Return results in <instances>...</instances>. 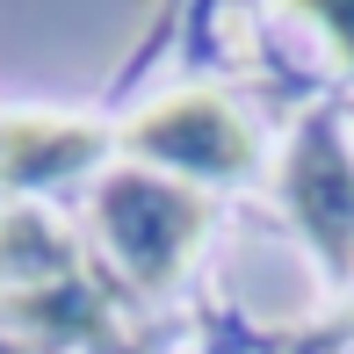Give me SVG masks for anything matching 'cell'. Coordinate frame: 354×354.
Returning <instances> with one entry per match:
<instances>
[{
    "label": "cell",
    "instance_id": "6da1fadb",
    "mask_svg": "<svg viewBox=\"0 0 354 354\" xmlns=\"http://www.w3.org/2000/svg\"><path fill=\"white\" fill-rule=\"evenodd\" d=\"M0 318L44 340H87L102 354L131 347L116 289L80 261L73 232L51 210H0Z\"/></svg>",
    "mask_w": 354,
    "mask_h": 354
},
{
    "label": "cell",
    "instance_id": "7a4b0ae2",
    "mask_svg": "<svg viewBox=\"0 0 354 354\" xmlns=\"http://www.w3.org/2000/svg\"><path fill=\"white\" fill-rule=\"evenodd\" d=\"M94 232L138 289H159L181 275L188 246L203 239V196L152 167H116L94 188Z\"/></svg>",
    "mask_w": 354,
    "mask_h": 354
},
{
    "label": "cell",
    "instance_id": "3957f363",
    "mask_svg": "<svg viewBox=\"0 0 354 354\" xmlns=\"http://www.w3.org/2000/svg\"><path fill=\"white\" fill-rule=\"evenodd\" d=\"M123 152L152 159L167 174H210V181H232V174L253 167V138L217 94H174V102L145 109V116L123 131Z\"/></svg>",
    "mask_w": 354,
    "mask_h": 354
},
{
    "label": "cell",
    "instance_id": "277c9868",
    "mask_svg": "<svg viewBox=\"0 0 354 354\" xmlns=\"http://www.w3.org/2000/svg\"><path fill=\"white\" fill-rule=\"evenodd\" d=\"M282 203L333 268H354V152L333 123H304L282 167Z\"/></svg>",
    "mask_w": 354,
    "mask_h": 354
},
{
    "label": "cell",
    "instance_id": "5b68a950",
    "mask_svg": "<svg viewBox=\"0 0 354 354\" xmlns=\"http://www.w3.org/2000/svg\"><path fill=\"white\" fill-rule=\"evenodd\" d=\"M94 159H102V131L87 123H44V116L0 123V181L8 188H51Z\"/></svg>",
    "mask_w": 354,
    "mask_h": 354
},
{
    "label": "cell",
    "instance_id": "8992f818",
    "mask_svg": "<svg viewBox=\"0 0 354 354\" xmlns=\"http://www.w3.org/2000/svg\"><path fill=\"white\" fill-rule=\"evenodd\" d=\"M282 8L304 15V22H318V29H326V44H333V58L354 66V0H282Z\"/></svg>",
    "mask_w": 354,
    "mask_h": 354
}]
</instances>
